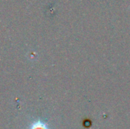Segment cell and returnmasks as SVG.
Segmentation results:
<instances>
[{
	"label": "cell",
	"mask_w": 130,
	"mask_h": 129,
	"mask_svg": "<svg viewBox=\"0 0 130 129\" xmlns=\"http://www.w3.org/2000/svg\"><path fill=\"white\" fill-rule=\"evenodd\" d=\"M29 129H50L48 128V126L42 121L38 120L37 122H34Z\"/></svg>",
	"instance_id": "1"
}]
</instances>
